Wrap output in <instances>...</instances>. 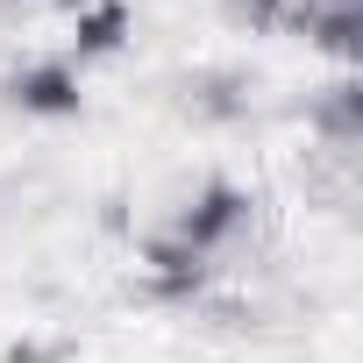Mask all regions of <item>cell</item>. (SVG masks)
Wrapping results in <instances>:
<instances>
[{"label":"cell","mask_w":363,"mask_h":363,"mask_svg":"<svg viewBox=\"0 0 363 363\" xmlns=\"http://www.w3.org/2000/svg\"><path fill=\"white\" fill-rule=\"evenodd\" d=\"M313 8H363V0H313Z\"/></svg>","instance_id":"ba28073f"},{"label":"cell","mask_w":363,"mask_h":363,"mask_svg":"<svg viewBox=\"0 0 363 363\" xmlns=\"http://www.w3.org/2000/svg\"><path fill=\"white\" fill-rule=\"evenodd\" d=\"M128 36H135V8H128V0H79V8H72V50L65 57L86 72V65L121 57Z\"/></svg>","instance_id":"277c9868"},{"label":"cell","mask_w":363,"mask_h":363,"mask_svg":"<svg viewBox=\"0 0 363 363\" xmlns=\"http://www.w3.org/2000/svg\"><path fill=\"white\" fill-rule=\"evenodd\" d=\"M0 93L29 121H79L86 114V72L72 57H29V65H15L0 79Z\"/></svg>","instance_id":"7a4b0ae2"},{"label":"cell","mask_w":363,"mask_h":363,"mask_svg":"<svg viewBox=\"0 0 363 363\" xmlns=\"http://www.w3.org/2000/svg\"><path fill=\"white\" fill-rule=\"evenodd\" d=\"M207 278H214V257H200L193 242H178L171 228H157L143 242V285L157 299H193V292H207Z\"/></svg>","instance_id":"3957f363"},{"label":"cell","mask_w":363,"mask_h":363,"mask_svg":"<svg viewBox=\"0 0 363 363\" xmlns=\"http://www.w3.org/2000/svg\"><path fill=\"white\" fill-rule=\"evenodd\" d=\"M313 128H320L335 150H349V143L363 135V86H356V72H335V79L320 86V100H313Z\"/></svg>","instance_id":"8992f818"},{"label":"cell","mask_w":363,"mask_h":363,"mask_svg":"<svg viewBox=\"0 0 363 363\" xmlns=\"http://www.w3.org/2000/svg\"><path fill=\"white\" fill-rule=\"evenodd\" d=\"M250 207H257V200H250V186H235V178H221V171H214V178H200V186L178 200V214H171L164 228H171L178 242H193L200 257H221V250L250 228Z\"/></svg>","instance_id":"6da1fadb"},{"label":"cell","mask_w":363,"mask_h":363,"mask_svg":"<svg viewBox=\"0 0 363 363\" xmlns=\"http://www.w3.org/2000/svg\"><path fill=\"white\" fill-rule=\"evenodd\" d=\"M228 15H235V22H250V29H285L292 0H228Z\"/></svg>","instance_id":"52a82bcc"},{"label":"cell","mask_w":363,"mask_h":363,"mask_svg":"<svg viewBox=\"0 0 363 363\" xmlns=\"http://www.w3.org/2000/svg\"><path fill=\"white\" fill-rule=\"evenodd\" d=\"M285 29H299L306 50H320L342 72H356V57H363V8H313V0H292Z\"/></svg>","instance_id":"5b68a950"}]
</instances>
